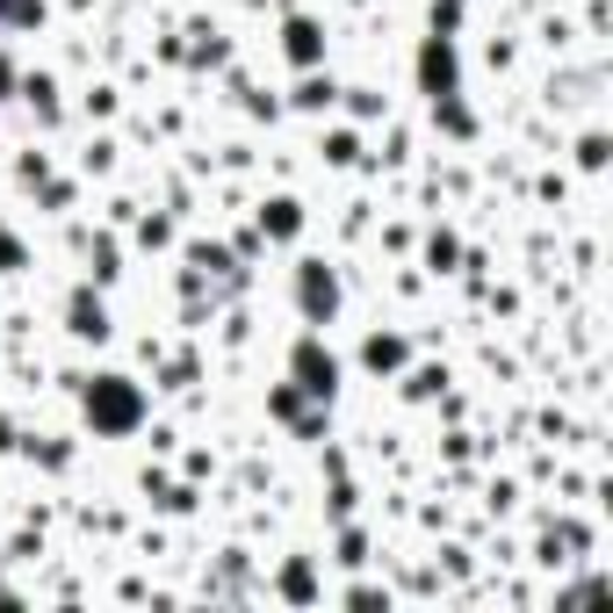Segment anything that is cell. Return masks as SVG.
Here are the masks:
<instances>
[{"label": "cell", "instance_id": "cell-1", "mask_svg": "<svg viewBox=\"0 0 613 613\" xmlns=\"http://www.w3.org/2000/svg\"><path fill=\"white\" fill-rule=\"evenodd\" d=\"M88 412H94V426H108V433H123V426H138V397H130V390H123L116 375H108V383L88 397Z\"/></svg>", "mask_w": 613, "mask_h": 613}, {"label": "cell", "instance_id": "cell-3", "mask_svg": "<svg viewBox=\"0 0 613 613\" xmlns=\"http://www.w3.org/2000/svg\"><path fill=\"white\" fill-rule=\"evenodd\" d=\"M281 592H289V599H311V570H303V563H297V570L281 578Z\"/></svg>", "mask_w": 613, "mask_h": 613}, {"label": "cell", "instance_id": "cell-2", "mask_svg": "<svg viewBox=\"0 0 613 613\" xmlns=\"http://www.w3.org/2000/svg\"><path fill=\"white\" fill-rule=\"evenodd\" d=\"M297 368H303V390H333V361H317V347H303Z\"/></svg>", "mask_w": 613, "mask_h": 613}]
</instances>
